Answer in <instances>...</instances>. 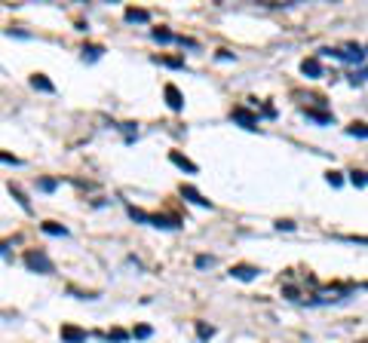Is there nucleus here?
<instances>
[{
  "label": "nucleus",
  "instance_id": "nucleus-23",
  "mask_svg": "<svg viewBox=\"0 0 368 343\" xmlns=\"http://www.w3.org/2000/svg\"><path fill=\"white\" fill-rule=\"evenodd\" d=\"M350 181H353L356 187H368V175H365V172H353V175H350Z\"/></svg>",
  "mask_w": 368,
  "mask_h": 343
},
{
  "label": "nucleus",
  "instance_id": "nucleus-5",
  "mask_svg": "<svg viewBox=\"0 0 368 343\" xmlns=\"http://www.w3.org/2000/svg\"><path fill=\"white\" fill-rule=\"evenodd\" d=\"M258 273H261V270H258V267H249V264H236V267L230 270V276L240 279V282H252Z\"/></svg>",
  "mask_w": 368,
  "mask_h": 343
},
{
  "label": "nucleus",
  "instance_id": "nucleus-26",
  "mask_svg": "<svg viewBox=\"0 0 368 343\" xmlns=\"http://www.w3.org/2000/svg\"><path fill=\"white\" fill-rule=\"evenodd\" d=\"M326 178H329V184H332V187H341V184H344V178H341L338 172H329Z\"/></svg>",
  "mask_w": 368,
  "mask_h": 343
},
{
  "label": "nucleus",
  "instance_id": "nucleus-17",
  "mask_svg": "<svg viewBox=\"0 0 368 343\" xmlns=\"http://www.w3.org/2000/svg\"><path fill=\"white\" fill-rule=\"evenodd\" d=\"M129 218H132V221H138V224H150V215H147V212H141V209H135V205H129Z\"/></svg>",
  "mask_w": 368,
  "mask_h": 343
},
{
  "label": "nucleus",
  "instance_id": "nucleus-8",
  "mask_svg": "<svg viewBox=\"0 0 368 343\" xmlns=\"http://www.w3.org/2000/svg\"><path fill=\"white\" fill-rule=\"evenodd\" d=\"M181 196H184V199H190L193 205H203V209H212V202H209V199H203V196H200V193H197V190H193L190 184H181Z\"/></svg>",
  "mask_w": 368,
  "mask_h": 343
},
{
  "label": "nucleus",
  "instance_id": "nucleus-12",
  "mask_svg": "<svg viewBox=\"0 0 368 343\" xmlns=\"http://www.w3.org/2000/svg\"><path fill=\"white\" fill-rule=\"evenodd\" d=\"M150 37H154L157 43H172V40H178V37H175L172 31H166V28H154V31H150Z\"/></svg>",
  "mask_w": 368,
  "mask_h": 343
},
{
  "label": "nucleus",
  "instance_id": "nucleus-4",
  "mask_svg": "<svg viewBox=\"0 0 368 343\" xmlns=\"http://www.w3.org/2000/svg\"><path fill=\"white\" fill-rule=\"evenodd\" d=\"M89 334L77 325H61V343H86Z\"/></svg>",
  "mask_w": 368,
  "mask_h": 343
},
{
  "label": "nucleus",
  "instance_id": "nucleus-3",
  "mask_svg": "<svg viewBox=\"0 0 368 343\" xmlns=\"http://www.w3.org/2000/svg\"><path fill=\"white\" fill-rule=\"evenodd\" d=\"M243 129H258V117L249 110V107H233V113H230Z\"/></svg>",
  "mask_w": 368,
  "mask_h": 343
},
{
  "label": "nucleus",
  "instance_id": "nucleus-15",
  "mask_svg": "<svg viewBox=\"0 0 368 343\" xmlns=\"http://www.w3.org/2000/svg\"><path fill=\"white\" fill-rule=\"evenodd\" d=\"M129 337H132V334H129V331H123V328H111V331H107V340H111V343H126Z\"/></svg>",
  "mask_w": 368,
  "mask_h": 343
},
{
  "label": "nucleus",
  "instance_id": "nucleus-6",
  "mask_svg": "<svg viewBox=\"0 0 368 343\" xmlns=\"http://www.w3.org/2000/svg\"><path fill=\"white\" fill-rule=\"evenodd\" d=\"M166 104H169L172 110H181V107H184V98H181V92H178L175 83H166Z\"/></svg>",
  "mask_w": 368,
  "mask_h": 343
},
{
  "label": "nucleus",
  "instance_id": "nucleus-11",
  "mask_svg": "<svg viewBox=\"0 0 368 343\" xmlns=\"http://www.w3.org/2000/svg\"><path fill=\"white\" fill-rule=\"evenodd\" d=\"M40 230H43V233H49V236H68V227H61V224H55V221L40 224Z\"/></svg>",
  "mask_w": 368,
  "mask_h": 343
},
{
  "label": "nucleus",
  "instance_id": "nucleus-24",
  "mask_svg": "<svg viewBox=\"0 0 368 343\" xmlns=\"http://www.w3.org/2000/svg\"><path fill=\"white\" fill-rule=\"evenodd\" d=\"M154 61H160V64H166V67H184V61H181V58H160V55H157Z\"/></svg>",
  "mask_w": 368,
  "mask_h": 343
},
{
  "label": "nucleus",
  "instance_id": "nucleus-14",
  "mask_svg": "<svg viewBox=\"0 0 368 343\" xmlns=\"http://www.w3.org/2000/svg\"><path fill=\"white\" fill-rule=\"evenodd\" d=\"M304 113H307V120H313V123H322V126H329V123H332V113H322V110H310V107H307Z\"/></svg>",
  "mask_w": 368,
  "mask_h": 343
},
{
  "label": "nucleus",
  "instance_id": "nucleus-16",
  "mask_svg": "<svg viewBox=\"0 0 368 343\" xmlns=\"http://www.w3.org/2000/svg\"><path fill=\"white\" fill-rule=\"evenodd\" d=\"M150 12L147 9H126V21H147Z\"/></svg>",
  "mask_w": 368,
  "mask_h": 343
},
{
  "label": "nucleus",
  "instance_id": "nucleus-22",
  "mask_svg": "<svg viewBox=\"0 0 368 343\" xmlns=\"http://www.w3.org/2000/svg\"><path fill=\"white\" fill-rule=\"evenodd\" d=\"M37 187H40L43 193H52V190L58 187V181H55V178H40V181H37Z\"/></svg>",
  "mask_w": 368,
  "mask_h": 343
},
{
  "label": "nucleus",
  "instance_id": "nucleus-9",
  "mask_svg": "<svg viewBox=\"0 0 368 343\" xmlns=\"http://www.w3.org/2000/svg\"><path fill=\"white\" fill-rule=\"evenodd\" d=\"M169 159L178 166V169H184V172H190V175H197V166L184 156V153H178V150H169Z\"/></svg>",
  "mask_w": 368,
  "mask_h": 343
},
{
  "label": "nucleus",
  "instance_id": "nucleus-1",
  "mask_svg": "<svg viewBox=\"0 0 368 343\" xmlns=\"http://www.w3.org/2000/svg\"><path fill=\"white\" fill-rule=\"evenodd\" d=\"M25 267H28L31 273H43V276L55 270V267H52V261H49L43 251H28V255H25Z\"/></svg>",
  "mask_w": 368,
  "mask_h": 343
},
{
  "label": "nucleus",
  "instance_id": "nucleus-10",
  "mask_svg": "<svg viewBox=\"0 0 368 343\" xmlns=\"http://www.w3.org/2000/svg\"><path fill=\"white\" fill-rule=\"evenodd\" d=\"M31 86H34L37 92H55V86H52L43 74H34V77H31Z\"/></svg>",
  "mask_w": 368,
  "mask_h": 343
},
{
  "label": "nucleus",
  "instance_id": "nucleus-21",
  "mask_svg": "<svg viewBox=\"0 0 368 343\" xmlns=\"http://www.w3.org/2000/svg\"><path fill=\"white\" fill-rule=\"evenodd\" d=\"M150 334H154L150 325H135V328H132V337H138V340H147Z\"/></svg>",
  "mask_w": 368,
  "mask_h": 343
},
{
  "label": "nucleus",
  "instance_id": "nucleus-2",
  "mask_svg": "<svg viewBox=\"0 0 368 343\" xmlns=\"http://www.w3.org/2000/svg\"><path fill=\"white\" fill-rule=\"evenodd\" d=\"M322 55H335V58H341V61H356V64L365 61V52H362L359 46H350V49H344V52H341V49H322Z\"/></svg>",
  "mask_w": 368,
  "mask_h": 343
},
{
  "label": "nucleus",
  "instance_id": "nucleus-20",
  "mask_svg": "<svg viewBox=\"0 0 368 343\" xmlns=\"http://www.w3.org/2000/svg\"><path fill=\"white\" fill-rule=\"evenodd\" d=\"M197 334H200V340H212L215 328H212V325H206V322H197Z\"/></svg>",
  "mask_w": 368,
  "mask_h": 343
},
{
  "label": "nucleus",
  "instance_id": "nucleus-25",
  "mask_svg": "<svg viewBox=\"0 0 368 343\" xmlns=\"http://www.w3.org/2000/svg\"><path fill=\"white\" fill-rule=\"evenodd\" d=\"M212 264H215V258H209V255H200V258H197V267H200V270H206V267H212Z\"/></svg>",
  "mask_w": 368,
  "mask_h": 343
},
{
  "label": "nucleus",
  "instance_id": "nucleus-19",
  "mask_svg": "<svg viewBox=\"0 0 368 343\" xmlns=\"http://www.w3.org/2000/svg\"><path fill=\"white\" fill-rule=\"evenodd\" d=\"M9 193H12V196H15V199H18V205H21V209H25V212H31V202H28V199H25V193H21V190H18V187H15V184H9Z\"/></svg>",
  "mask_w": 368,
  "mask_h": 343
},
{
  "label": "nucleus",
  "instance_id": "nucleus-18",
  "mask_svg": "<svg viewBox=\"0 0 368 343\" xmlns=\"http://www.w3.org/2000/svg\"><path fill=\"white\" fill-rule=\"evenodd\" d=\"M101 52H104L101 46H86L83 49V61H95V58H101Z\"/></svg>",
  "mask_w": 368,
  "mask_h": 343
},
{
  "label": "nucleus",
  "instance_id": "nucleus-7",
  "mask_svg": "<svg viewBox=\"0 0 368 343\" xmlns=\"http://www.w3.org/2000/svg\"><path fill=\"white\" fill-rule=\"evenodd\" d=\"M301 71H304V77L316 80V77H322V61H319V58H304V61H301Z\"/></svg>",
  "mask_w": 368,
  "mask_h": 343
},
{
  "label": "nucleus",
  "instance_id": "nucleus-29",
  "mask_svg": "<svg viewBox=\"0 0 368 343\" xmlns=\"http://www.w3.org/2000/svg\"><path fill=\"white\" fill-rule=\"evenodd\" d=\"M276 230H295V224H292V221H279Z\"/></svg>",
  "mask_w": 368,
  "mask_h": 343
},
{
  "label": "nucleus",
  "instance_id": "nucleus-28",
  "mask_svg": "<svg viewBox=\"0 0 368 343\" xmlns=\"http://www.w3.org/2000/svg\"><path fill=\"white\" fill-rule=\"evenodd\" d=\"M0 156H3V163H12V166H21V159H15L12 153H0Z\"/></svg>",
  "mask_w": 368,
  "mask_h": 343
},
{
  "label": "nucleus",
  "instance_id": "nucleus-13",
  "mask_svg": "<svg viewBox=\"0 0 368 343\" xmlns=\"http://www.w3.org/2000/svg\"><path fill=\"white\" fill-rule=\"evenodd\" d=\"M347 135H350V138H368V126L365 123H350V126H347Z\"/></svg>",
  "mask_w": 368,
  "mask_h": 343
},
{
  "label": "nucleus",
  "instance_id": "nucleus-27",
  "mask_svg": "<svg viewBox=\"0 0 368 343\" xmlns=\"http://www.w3.org/2000/svg\"><path fill=\"white\" fill-rule=\"evenodd\" d=\"M344 242H359V245H368V236H338Z\"/></svg>",
  "mask_w": 368,
  "mask_h": 343
}]
</instances>
